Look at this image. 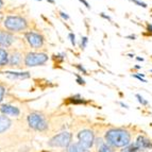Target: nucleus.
<instances>
[{
	"instance_id": "f257e3e1",
	"label": "nucleus",
	"mask_w": 152,
	"mask_h": 152,
	"mask_svg": "<svg viewBox=\"0 0 152 152\" xmlns=\"http://www.w3.org/2000/svg\"><path fill=\"white\" fill-rule=\"evenodd\" d=\"M105 142L114 148L127 147L131 144V135L127 130L111 129L104 135Z\"/></svg>"
},
{
	"instance_id": "f03ea898",
	"label": "nucleus",
	"mask_w": 152,
	"mask_h": 152,
	"mask_svg": "<svg viewBox=\"0 0 152 152\" xmlns=\"http://www.w3.org/2000/svg\"><path fill=\"white\" fill-rule=\"evenodd\" d=\"M3 25L8 30L18 32L27 28V21L25 18L19 16H8L3 21Z\"/></svg>"
},
{
	"instance_id": "7ed1b4c3",
	"label": "nucleus",
	"mask_w": 152,
	"mask_h": 152,
	"mask_svg": "<svg viewBox=\"0 0 152 152\" xmlns=\"http://www.w3.org/2000/svg\"><path fill=\"white\" fill-rule=\"evenodd\" d=\"M71 138H72L71 133L62 132L49 140V146L51 147H68L71 144Z\"/></svg>"
},
{
	"instance_id": "20e7f679",
	"label": "nucleus",
	"mask_w": 152,
	"mask_h": 152,
	"mask_svg": "<svg viewBox=\"0 0 152 152\" xmlns=\"http://www.w3.org/2000/svg\"><path fill=\"white\" fill-rule=\"evenodd\" d=\"M48 61V56L46 53H37V52H29L25 58V63L27 66H38L43 65Z\"/></svg>"
},
{
	"instance_id": "39448f33",
	"label": "nucleus",
	"mask_w": 152,
	"mask_h": 152,
	"mask_svg": "<svg viewBox=\"0 0 152 152\" xmlns=\"http://www.w3.org/2000/svg\"><path fill=\"white\" fill-rule=\"evenodd\" d=\"M28 122L31 128H33L34 130H37V131H44L48 127V124H47L46 120L44 119V117L39 114H36V113L29 115Z\"/></svg>"
},
{
	"instance_id": "423d86ee",
	"label": "nucleus",
	"mask_w": 152,
	"mask_h": 152,
	"mask_svg": "<svg viewBox=\"0 0 152 152\" xmlns=\"http://www.w3.org/2000/svg\"><path fill=\"white\" fill-rule=\"evenodd\" d=\"M78 140L79 142L81 145H83L84 147L89 149L94 146L95 144V136L93 131L91 130H82L79 132L78 134Z\"/></svg>"
},
{
	"instance_id": "0eeeda50",
	"label": "nucleus",
	"mask_w": 152,
	"mask_h": 152,
	"mask_svg": "<svg viewBox=\"0 0 152 152\" xmlns=\"http://www.w3.org/2000/svg\"><path fill=\"white\" fill-rule=\"evenodd\" d=\"M25 37L29 45L32 46L33 48H39L44 44V38L41 34L35 32H27L25 34Z\"/></svg>"
},
{
	"instance_id": "6e6552de",
	"label": "nucleus",
	"mask_w": 152,
	"mask_h": 152,
	"mask_svg": "<svg viewBox=\"0 0 152 152\" xmlns=\"http://www.w3.org/2000/svg\"><path fill=\"white\" fill-rule=\"evenodd\" d=\"M14 36L9 32L0 31V46L1 47H9L14 42Z\"/></svg>"
},
{
	"instance_id": "1a4fd4ad",
	"label": "nucleus",
	"mask_w": 152,
	"mask_h": 152,
	"mask_svg": "<svg viewBox=\"0 0 152 152\" xmlns=\"http://www.w3.org/2000/svg\"><path fill=\"white\" fill-rule=\"evenodd\" d=\"M135 145L137 146V148H138V150H142V151H144V150H148V149H151L152 148V142H150V140H148L147 137L145 136H138L137 137L136 142H135Z\"/></svg>"
},
{
	"instance_id": "9d476101",
	"label": "nucleus",
	"mask_w": 152,
	"mask_h": 152,
	"mask_svg": "<svg viewBox=\"0 0 152 152\" xmlns=\"http://www.w3.org/2000/svg\"><path fill=\"white\" fill-rule=\"evenodd\" d=\"M97 145V151L98 152H114V147H112L107 142H103L102 138H97L96 140Z\"/></svg>"
},
{
	"instance_id": "9b49d317",
	"label": "nucleus",
	"mask_w": 152,
	"mask_h": 152,
	"mask_svg": "<svg viewBox=\"0 0 152 152\" xmlns=\"http://www.w3.org/2000/svg\"><path fill=\"white\" fill-rule=\"evenodd\" d=\"M0 110H1V112L5 115H11V116H18V115H19V110H18L17 107H13V105L5 104V105H2Z\"/></svg>"
},
{
	"instance_id": "f8f14e48",
	"label": "nucleus",
	"mask_w": 152,
	"mask_h": 152,
	"mask_svg": "<svg viewBox=\"0 0 152 152\" xmlns=\"http://www.w3.org/2000/svg\"><path fill=\"white\" fill-rule=\"evenodd\" d=\"M67 152H89V151L87 148H85L80 142H75V144H70L67 147Z\"/></svg>"
},
{
	"instance_id": "ddd939ff",
	"label": "nucleus",
	"mask_w": 152,
	"mask_h": 152,
	"mask_svg": "<svg viewBox=\"0 0 152 152\" xmlns=\"http://www.w3.org/2000/svg\"><path fill=\"white\" fill-rule=\"evenodd\" d=\"M11 126V120L9 119L8 117L1 116L0 115V133L4 132L5 130H8Z\"/></svg>"
},
{
	"instance_id": "4468645a",
	"label": "nucleus",
	"mask_w": 152,
	"mask_h": 152,
	"mask_svg": "<svg viewBox=\"0 0 152 152\" xmlns=\"http://www.w3.org/2000/svg\"><path fill=\"white\" fill-rule=\"evenodd\" d=\"M3 74L9 75V76L12 77V78L26 79V78H29V77H30L29 72H12V71H5V72H3Z\"/></svg>"
},
{
	"instance_id": "2eb2a0df",
	"label": "nucleus",
	"mask_w": 152,
	"mask_h": 152,
	"mask_svg": "<svg viewBox=\"0 0 152 152\" xmlns=\"http://www.w3.org/2000/svg\"><path fill=\"white\" fill-rule=\"evenodd\" d=\"M9 62V54L5 49L0 48V66H3Z\"/></svg>"
},
{
	"instance_id": "dca6fc26",
	"label": "nucleus",
	"mask_w": 152,
	"mask_h": 152,
	"mask_svg": "<svg viewBox=\"0 0 152 152\" xmlns=\"http://www.w3.org/2000/svg\"><path fill=\"white\" fill-rule=\"evenodd\" d=\"M10 62L12 65H18L19 62H20V53H18V52H14V53L11 56L10 58Z\"/></svg>"
},
{
	"instance_id": "f3484780",
	"label": "nucleus",
	"mask_w": 152,
	"mask_h": 152,
	"mask_svg": "<svg viewBox=\"0 0 152 152\" xmlns=\"http://www.w3.org/2000/svg\"><path fill=\"white\" fill-rule=\"evenodd\" d=\"M138 151L140 150H138V148H137V146L134 142V144H130L129 146L124 147L121 152H138Z\"/></svg>"
},
{
	"instance_id": "a211bd4d",
	"label": "nucleus",
	"mask_w": 152,
	"mask_h": 152,
	"mask_svg": "<svg viewBox=\"0 0 152 152\" xmlns=\"http://www.w3.org/2000/svg\"><path fill=\"white\" fill-rule=\"evenodd\" d=\"M135 97H136L137 100H138V102H140V103L142 104V105H148V101L144 98V97L142 96V95L136 94V95H135Z\"/></svg>"
},
{
	"instance_id": "6ab92c4d",
	"label": "nucleus",
	"mask_w": 152,
	"mask_h": 152,
	"mask_svg": "<svg viewBox=\"0 0 152 152\" xmlns=\"http://www.w3.org/2000/svg\"><path fill=\"white\" fill-rule=\"evenodd\" d=\"M87 43H88V38H87L86 36H83V37L81 38V44H80L81 48L82 49H85V48H86Z\"/></svg>"
},
{
	"instance_id": "aec40b11",
	"label": "nucleus",
	"mask_w": 152,
	"mask_h": 152,
	"mask_svg": "<svg viewBox=\"0 0 152 152\" xmlns=\"http://www.w3.org/2000/svg\"><path fill=\"white\" fill-rule=\"evenodd\" d=\"M132 2L133 3H135L136 5H138V7H142V8H147L148 5H147V3L146 2H142V1H140V0H131Z\"/></svg>"
},
{
	"instance_id": "412c9836",
	"label": "nucleus",
	"mask_w": 152,
	"mask_h": 152,
	"mask_svg": "<svg viewBox=\"0 0 152 152\" xmlns=\"http://www.w3.org/2000/svg\"><path fill=\"white\" fill-rule=\"evenodd\" d=\"M68 37H69V39H70L71 45H72L75 47V46H76V35H75V34L72 32H70L68 34Z\"/></svg>"
},
{
	"instance_id": "4be33fe9",
	"label": "nucleus",
	"mask_w": 152,
	"mask_h": 152,
	"mask_svg": "<svg viewBox=\"0 0 152 152\" xmlns=\"http://www.w3.org/2000/svg\"><path fill=\"white\" fill-rule=\"evenodd\" d=\"M76 67H77V69H78L79 71H81V72L83 75H87V70L85 68H84V67L82 65H80V64H77Z\"/></svg>"
},
{
	"instance_id": "5701e85b",
	"label": "nucleus",
	"mask_w": 152,
	"mask_h": 152,
	"mask_svg": "<svg viewBox=\"0 0 152 152\" xmlns=\"http://www.w3.org/2000/svg\"><path fill=\"white\" fill-rule=\"evenodd\" d=\"M132 77H133V78H136L137 80H140V81H142V82H144V83H146V82H147V80H145L144 78H142V76H140V75L138 74H135V75H132Z\"/></svg>"
},
{
	"instance_id": "b1692460",
	"label": "nucleus",
	"mask_w": 152,
	"mask_h": 152,
	"mask_svg": "<svg viewBox=\"0 0 152 152\" xmlns=\"http://www.w3.org/2000/svg\"><path fill=\"white\" fill-rule=\"evenodd\" d=\"M77 82H78V84H80V85H84V84H85L84 79H82V77H80L79 75H77Z\"/></svg>"
},
{
	"instance_id": "393cba45",
	"label": "nucleus",
	"mask_w": 152,
	"mask_h": 152,
	"mask_svg": "<svg viewBox=\"0 0 152 152\" xmlns=\"http://www.w3.org/2000/svg\"><path fill=\"white\" fill-rule=\"evenodd\" d=\"M100 16H101L102 18H104V19H107V20H109V21H111V20H112L111 16L107 15V14H105V13H100Z\"/></svg>"
},
{
	"instance_id": "a878e982",
	"label": "nucleus",
	"mask_w": 152,
	"mask_h": 152,
	"mask_svg": "<svg viewBox=\"0 0 152 152\" xmlns=\"http://www.w3.org/2000/svg\"><path fill=\"white\" fill-rule=\"evenodd\" d=\"M3 96H4V87L0 85V101L3 99Z\"/></svg>"
},
{
	"instance_id": "bb28decb",
	"label": "nucleus",
	"mask_w": 152,
	"mask_h": 152,
	"mask_svg": "<svg viewBox=\"0 0 152 152\" xmlns=\"http://www.w3.org/2000/svg\"><path fill=\"white\" fill-rule=\"evenodd\" d=\"M60 15H61V17L63 18V19H65V20H68L69 19V16L67 15L65 12H60Z\"/></svg>"
},
{
	"instance_id": "cd10ccee",
	"label": "nucleus",
	"mask_w": 152,
	"mask_h": 152,
	"mask_svg": "<svg viewBox=\"0 0 152 152\" xmlns=\"http://www.w3.org/2000/svg\"><path fill=\"white\" fill-rule=\"evenodd\" d=\"M79 1H80V2H81L83 5H85V7H86L87 9H91V5H89V3L87 2L86 0H79Z\"/></svg>"
},
{
	"instance_id": "c85d7f7f",
	"label": "nucleus",
	"mask_w": 152,
	"mask_h": 152,
	"mask_svg": "<svg viewBox=\"0 0 152 152\" xmlns=\"http://www.w3.org/2000/svg\"><path fill=\"white\" fill-rule=\"evenodd\" d=\"M147 31H148V32L152 33V25H151V23H147Z\"/></svg>"
},
{
	"instance_id": "c756f323",
	"label": "nucleus",
	"mask_w": 152,
	"mask_h": 152,
	"mask_svg": "<svg viewBox=\"0 0 152 152\" xmlns=\"http://www.w3.org/2000/svg\"><path fill=\"white\" fill-rule=\"evenodd\" d=\"M127 38H129V39H135V38H136V36H135L134 34H131V35H128Z\"/></svg>"
},
{
	"instance_id": "7c9ffc66",
	"label": "nucleus",
	"mask_w": 152,
	"mask_h": 152,
	"mask_svg": "<svg viewBox=\"0 0 152 152\" xmlns=\"http://www.w3.org/2000/svg\"><path fill=\"white\" fill-rule=\"evenodd\" d=\"M119 104H120V105H121L122 107H124V109H129V107H128L127 104H124V102H119Z\"/></svg>"
},
{
	"instance_id": "2f4dec72",
	"label": "nucleus",
	"mask_w": 152,
	"mask_h": 152,
	"mask_svg": "<svg viewBox=\"0 0 152 152\" xmlns=\"http://www.w3.org/2000/svg\"><path fill=\"white\" fill-rule=\"evenodd\" d=\"M136 60L138 62H144V58H140V56H136Z\"/></svg>"
},
{
	"instance_id": "473e14b6",
	"label": "nucleus",
	"mask_w": 152,
	"mask_h": 152,
	"mask_svg": "<svg viewBox=\"0 0 152 152\" xmlns=\"http://www.w3.org/2000/svg\"><path fill=\"white\" fill-rule=\"evenodd\" d=\"M134 68L135 69H140V68H142V66H140V65H135Z\"/></svg>"
},
{
	"instance_id": "72a5a7b5",
	"label": "nucleus",
	"mask_w": 152,
	"mask_h": 152,
	"mask_svg": "<svg viewBox=\"0 0 152 152\" xmlns=\"http://www.w3.org/2000/svg\"><path fill=\"white\" fill-rule=\"evenodd\" d=\"M128 56H129V58H133V56H134V54H132V53H129V54H128Z\"/></svg>"
},
{
	"instance_id": "f704fd0d",
	"label": "nucleus",
	"mask_w": 152,
	"mask_h": 152,
	"mask_svg": "<svg viewBox=\"0 0 152 152\" xmlns=\"http://www.w3.org/2000/svg\"><path fill=\"white\" fill-rule=\"evenodd\" d=\"M48 2H50V3H54V0H47Z\"/></svg>"
},
{
	"instance_id": "c9c22d12",
	"label": "nucleus",
	"mask_w": 152,
	"mask_h": 152,
	"mask_svg": "<svg viewBox=\"0 0 152 152\" xmlns=\"http://www.w3.org/2000/svg\"><path fill=\"white\" fill-rule=\"evenodd\" d=\"M2 7V0H0V8Z\"/></svg>"
},
{
	"instance_id": "e433bc0d",
	"label": "nucleus",
	"mask_w": 152,
	"mask_h": 152,
	"mask_svg": "<svg viewBox=\"0 0 152 152\" xmlns=\"http://www.w3.org/2000/svg\"><path fill=\"white\" fill-rule=\"evenodd\" d=\"M36 1H41V0H36Z\"/></svg>"
},
{
	"instance_id": "4c0bfd02",
	"label": "nucleus",
	"mask_w": 152,
	"mask_h": 152,
	"mask_svg": "<svg viewBox=\"0 0 152 152\" xmlns=\"http://www.w3.org/2000/svg\"><path fill=\"white\" fill-rule=\"evenodd\" d=\"M0 19H1V15H0Z\"/></svg>"
},
{
	"instance_id": "58836bf2",
	"label": "nucleus",
	"mask_w": 152,
	"mask_h": 152,
	"mask_svg": "<svg viewBox=\"0 0 152 152\" xmlns=\"http://www.w3.org/2000/svg\"><path fill=\"white\" fill-rule=\"evenodd\" d=\"M150 71H151V72H152V69H151V70H150Z\"/></svg>"
}]
</instances>
